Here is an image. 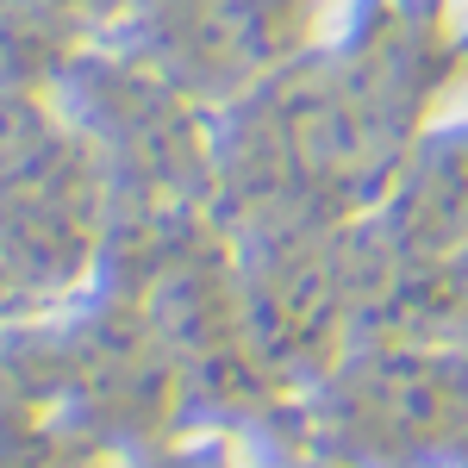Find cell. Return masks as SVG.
Here are the masks:
<instances>
[{
	"label": "cell",
	"instance_id": "obj_2",
	"mask_svg": "<svg viewBox=\"0 0 468 468\" xmlns=\"http://www.w3.org/2000/svg\"><path fill=\"white\" fill-rule=\"evenodd\" d=\"M169 468H207V463H169Z\"/></svg>",
	"mask_w": 468,
	"mask_h": 468
},
{
	"label": "cell",
	"instance_id": "obj_1",
	"mask_svg": "<svg viewBox=\"0 0 468 468\" xmlns=\"http://www.w3.org/2000/svg\"><path fill=\"white\" fill-rule=\"evenodd\" d=\"M0 468H50V443L6 406H0Z\"/></svg>",
	"mask_w": 468,
	"mask_h": 468
}]
</instances>
